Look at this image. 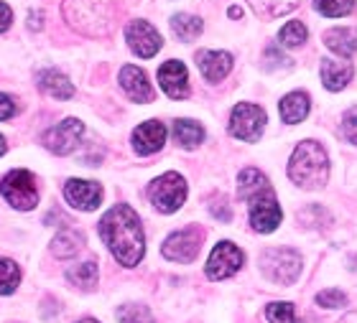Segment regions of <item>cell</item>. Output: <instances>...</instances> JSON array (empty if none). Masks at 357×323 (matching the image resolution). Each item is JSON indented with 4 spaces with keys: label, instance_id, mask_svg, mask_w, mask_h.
I'll return each instance as SVG.
<instances>
[{
    "label": "cell",
    "instance_id": "obj_7",
    "mask_svg": "<svg viewBox=\"0 0 357 323\" xmlns=\"http://www.w3.org/2000/svg\"><path fill=\"white\" fill-rule=\"evenodd\" d=\"M263 127H266V112L258 104H250V102L235 104L230 118V132L235 138L245 140V143H255L263 135Z\"/></svg>",
    "mask_w": 357,
    "mask_h": 323
},
{
    "label": "cell",
    "instance_id": "obj_21",
    "mask_svg": "<svg viewBox=\"0 0 357 323\" xmlns=\"http://www.w3.org/2000/svg\"><path fill=\"white\" fill-rule=\"evenodd\" d=\"M38 87L44 89V92H49L54 100H69V97L75 95L72 81L61 72H56V69H46V72L38 74Z\"/></svg>",
    "mask_w": 357,
    "mask_h": 323
},
{
    "label": "cell",
    "instance_id": "obj_25",
    "mask_svg": "<svg viewBox=\"0 0 357 323\" xmlns=\"http://www.w3.org/2000/svg\"><path fill=\"white\" fill-rule=\"evenodd\" d=\"M248 6L253 8L261 18H278L296 8V0H248Z\"/></svg>",
    "mask_w": 357,
    "mask_h": 323
},
{
    "label": "cell",
    "instance_id": "obj_2",
    "mask_svg": "<svg viewBox=\"0 0 357 323\" xmlns=\"http://www.w3.org/2000/svg\"><path fill=\"white\" fill-rule=\"evenodd\" d=\"M289 178L301 189H321L329 181V158L314 140L298 143L289 163Z\"/></svg>",
    "mask_w": 357,
    "mask_h": 323
},
{
    "label": "cell",
    "instance_id": "obj_30",
    "mask_svg": "<svg viewBox=\"0 0 357 323\" xmlns=\"http://www.w3.org/2000/svg\"><path fill=\"white\" fill-rule=\"evenodd\" d=\"M266 318L271 323H304L296 318V310H294V303H271L266 308Z\"/></svg>",
    "mask_w": 357,
    "mask_h": 323
},
{
    "label": "cell",
    "instance_id": "obj_12",
    "mask_svg": "<svg viewBox=\"0 0 357 323\" xmlns=\"http://www.w3.org/2000/svg\"><path fill=\"white\" fill-rule=\"evenodd\" d=\"M281 206H278L273 194H263V196L250 201V227L255 232H261V235L273 232L281 224Z\"/></svg>",
    "mask_w": 357,
    "mask_h": 323
},
{
    "label": "cell",
    "instance_id": "obj_24",
    "mask_svg": "<svg viewBox=\"0 0 357 323\" xmlns=\"http://www.w3.org/2000/svg\"><path fill=\"white\" fill-rule=\"evenodd\" d=\"M174 138L178 145L184 148H197L204 140V127L194 120H176L174 123Z\"/></svg>",
    "mask_w": 357,
    "mask_h": 323
},
{
    "label": "cell",
    "instance_id": "obj_28",
    "mask_svg": "<svg viewBox=\"0 0 357 323\" xmlns=\"http://www.w3.org/2000/svg\"><path fill=\"white\" fill-rule=\"evenodd\" d=\"M21 283V267L8 258H0V295H10Z\"/></svg>",
    "mask_w": 357,
    "mask_h": 323
},
{
    "label": "cell",
    "instance_id": "obj_32",
    "mask_svg": "<svg viewBox=\"0 0 357 323\" xmlns=\"http://www.w3.org/2000/svg\"><path fill=\"white\" fill-rule=\"evenodd\" d=\"M314 6L327 18H340V15H347L355 8V0H314Z\"/></svg>",
    "mask_w": 357,
    "mask_h": 323
},
{
    "label": "cell",
    "instance_id": "obj_5",
    "mask_svg": "<svg viewBox=\"0 0 357 323\" xmlns=\"http://www.w3.org/2000/svg\"><path fill=\"white\" fill-rule=\"evenodd\" d=\"M0 194L13 209L29 212L38 204V186L36 178L29 171H10L3 181H0Z\"/></svg>",
    "mask_w": 357,
    "mask_h": 323
},
{
    "label": "cell",
    "instance_id": "obj_8",
    "mask_svg": "<svg viewBox=\"0 0 357 323\" xmlns=\"http://www.w3.org/2000/svg\"><path fill=\"white\" fill-rule=\"evenodd\" d=\"M243 262H245V255H243L240 247H235L232 242H220L207 260V278L209 280L230 278V275H235L243 267Z\"/></svg>",
    "mask_w": 357,
    "mask_h": 323
},
{
    "label": "cell",
    "instance_id": "obj_13",
    "mask_svg": "<svg viewBox=\"0 0 357 323\" xmlns=\"http://www.w3.org/2000/svg\"><path fill=\"white\" fill-rule=\"evenodd\" d=\"M64 198L75 209L82 212H95L100 201H102V186L95 181H82V178H69L64 186Z\"/></svg>",
    "mask_w": 357,
    "mask_h": 323
},
{
    "label": "cell",
    "instance_id": "obj_33",
    "mask_svg": "<svg viewBox=\"0 0 357 323\" xmlns=\"http://www.w3.org/2000/svg\"><path fill=\"white\" fill-rule=\"evenodd\" d=\"M317 306H321V308H344L347 306V295L342 290H321L317 295Z\"/></svg>",
    "mask_w": 357,
    "mask_h": 323
},
{
    "label": "cell",
    "instance_id": "obj_27",
    "mask_svg": "<svg viewBox=\"0 0 357 323\" xmlns=\"http://www.w3.org/2000/svg\"><path fill=\"white\" fill-rule=\"evenodd\" d=\"M67 280L72 285H79L84 290H92L97 285V262H82L67 270Z\"/></svg>",
    "mask_w": 357,
    "mask_h": 323
},
{
    "label": "cell",
    "instance_id": "obj_37",
    "mask_svg": "<svg viewBox=\"0 0 357 323\" xmlns=\"http://www.w3.org/2000/svg\"><path fill=\"white\" fill-rule=\"evenodd\" d=\"M227 13H230V18H240V15H243V10H240V8H230Z\"/></svg>",
    "mask_w": 357,
    "mask_h": 323
},
{
    "label": "cell",
    "instance_id": "obj_22",
    "mask_svg": "<svg viewBox=\"0 0 357 323\" xmlns=\"http://www.w3.org/2000/svg\"><path fill=\"white\" fill-rule=\"evenodd\" d=\"M324 44L335 54L350 59L352 54H357V31L355 29H335L324 33Z\"/></svg>",
    "mask_w": 357,
    "mask_h": 323
},
{
    "label": "cell",
    "instance_id": "obj_36",
    "mask_svg": "<svg viewBox=\"0 0 357 323\" xmlns=\"http://www.w3.org/2000/svg\"><path fill=\"white\" fill-rule=\"evenodd\" d=\"M10 18H13L10 8H8L6 3H0V31H6L8 26H10Z\"/></svg>",
    "mask_w": 357,
    "mask_h": 323
},
{
    "label": "cell",
    "instance_id": "obj_40",
    "mask_svg": "<svg viewBox=\"0 0 357 323\" xmlns=\"http://www.w3.org/2000/svg\"><path fill=\"white\" fill-rule=\"evenodd\" d=\"M77 323H100V321H95V318H82V321H77Z\"/></svg>",
    "mask_w": 357,
    "mask_h": 323
},
{
    "label": "cell",
    "instance_id": "obj_16",
    "mask_svg": "<svg viewBox=\"0 0 357 323\" xmlns=\"http://www.w3.org/2000/svg\"><path fill=\"white\" fill-rule=\"evenodd\" d=\"M166 143V127L158 120H149L133 130V148L138 155H151L161 150Z\"/></svg>",
    "mask_w": 357,
    "mask_h": 323
},
{
    "label": "cell",
    "instance_id": "obj_29",
    "mask_svg": "<svg viewBox=\"0 0 357 323\" xmlns=\"http://www.w3.org/2000/svg\"><path fill=\"white\" fill-rule=\"evenodd\" d=\"M118 321L120 323H153L149 306H141V303H128L118 310Z\"/></svg>",
    "mask_w": 357,
    "mask_h": 323
},
{
    "label": "cell",
    "instance_id": "obj_31",
    "mask_svg": "<svg viewBox=\"0 0 357 323\" xmlns=\"http://www.w3.org/2000/svg\"><path fill=\"white\" fill-rule=\"evenodd\" d=\"M278 41H281L283 46H289V49L301 46L306 41V26L301 21L286 23V26L281 29V33H278Z\"/></svg>",
    "mask_w": 357,
    "mask_h": 323
},
{
    "label": "cell",
    "instance_id": "obj_1",
    "mask_svg": "<svg viewBox=\"0 0 357 323\" xmlns=\"http://www.w3.org/2000/svg\"><path fill=\"white\" fill-rule=\"evenodd\" d=\"M100 235L110 247L112 258L126 267H135L146 252V237L138 214L128 204L112 206L100 221Z\"/></svg>",
    "mask_w": 357,
    "mask_h": 323
},
{
    "label": "cell",
    "instance_id": "obj_38",
    "mask_svg": "<svg viewBox=\"0 0 357 323\" xmlns=\"http://www.w3.org/2000/svg\"><path fill=\"white\" fill-rule=\"evenodd\" d=\"M31 29H38V13H31Z\"/></svg>",
    "mask_w": 357,
    "mask_h": 323
},
{
    "label": "cell",
    "instance_id": "obj_18",
    "mask_svg": "<svg viewBox=\"0 0 357 323\" xmlns=\"http://www.w3.org/2000/svg\"><path fill=\"white\" fill-rule=\"evenodd\" d=\"M352 74H355V66L350 61H335V59L321 61V81H324V87L329 92H342L350 84Z\"/></svg>",
    "mask_w": 357,
    "mask_h": 323
},
{
    "label": "cell",
    "instance_id": "obj_14",
    "mask_svg": "<svg viewBox=\"0 0 357 323\" xmlns=\"http://www.w3.org/2000/svg\"><path fill=\"white\" fill-rule=\"evenodd\" d=\"M158 81H161V89L172 100H186L189 97V74H186V66L181 61H166L158 69Z\"/></svg>",
    "mask_w": 357,
    "mask_h": 323
},
{
    "label": "cell",
    "instance_id": "obj_6",
    "mask_svg": "<svg viewBox=\"0 0 357 323\" xmlns=\"http://www.w3.org/2000/svg\"><path fill=\"white\" fill-rule=\"evenodd\" d=\"M149 198L158 212L174 214L176 209H181V204L186 201L184 176H178V173H174V171H169V173H164V176H158L156 181L149 186Z\"/></svg>",
    "mask_w": 357,
    "mask_h": 323
},
{
    "label": "cell",
    "instance_id": "obj_15",
    "mask_svg": "<svg viewBox=\"0 0 357 323\" xmlns=\"http://www.w3.org/2000/svg\"><path fill=\"white\" fill-rule=\"evenodd\" d=\"M120 87L126 89V95L133 100V102H153V87H151L149 77L143 69L138 66H123L120 69Z\"/></svg>",
    "mask_w": 357,
    "mask_h": 323
},
{
    "label": "cell",
    "instance_id": "obj_9",
    "mask_svg": "<svg viewBox=\"0 0 357 323\" xmlns=\"http://www.w3.org/2000/svg\"><path fill=\"white\" fill-rule=\"evenodd\" d=\"M82 135H84V125L79 120H75V118L61 120L59 125H54L52 130H46L44 145L56 155H69L72 150H77Z\"/></svg>",
    "mask_w": 357,
    "mask_h": 323
},
{
    "label": "cell",
    "instance_id": "obj_10",
    "mask_svg": "<svg viewBox=\"0 0 357 323\" xmlns=\"http://www.w3.org/2000/svg\"><path fill=\"white\" fill-rule=\"evenodd\" d=\"M199 247H202V232L194 227V229L174 232L164 242L161 252H164V258L172 260V262H192V260L197 258Z\"/></svg>",
    "mask_w": 357,
    "mask_h": 323
},
{
    "label": "cell",
    "instance_id": "obj_35",
    "mask_svg": "<svg viewBox=\"0 0 357 323\" xmlns=\"http://www.w3.org/2000/svg\"><path fill=\"white\" fill-rule=\"evenodd\" d=\"M15 110H18V107H15L13 100L0 92V120H10L15 115Z\"/></svg>",
    "mask_w": 357,
    "mask_h": 323
},
{
    "label": "cell",
    "instance_id": "obj_11",
    "mask_svg": "<svg viewBox=\"0 0 357 323\" xmlns=\"http://www.w3.org/2000/svg\"><path fill=\"white\" fill-rule=\"evenodd\" d=\"M126 38H128V46L133 49L135 56H143V59L156 56L158 49L164 46V41H161V36H158V31L146 21L130 23V26L126 29Z\"/></svg>",
    "mask_w": 357,
    "mask_h": 323
},
{
    "label": "cell",
    "instance_id": "obj_4",
    "mask_svg": "<svg viewBox=\"0 0 357 323\" xmlns=\"http://www.w3.org/2000/svg\"><path fill=\"white\" fill-rule=\"evenodd\" d=\"M261 267L266 272V278L275 285H294L298 272H301V255L291 247H273V250L263 252Z\"/></svg>",
    "mask_w": 357,
    "mask_h": 323
},
{
    "label": "cell",
    "instance_id": "obj_3",
    "mask_svg": "<svg viewBox=\"0 0 357 323\" xmlns=\"http://www.w3.org/2000/svg\"><path fill=\"white\" fill-rule=\"evenodd\" d=\"M64 18L69 26L87 36H105L112 29V13L107 0H67Z\"/></svg>",
    "mask_w": 357,
    "mask_h": 323
},
{
    "label": "cell",
    "instance_id": "obj_17",
    "mask_svg": "<svg viewBox=\"0 0 357 323\" xmlns=\"http://www.w3.org/2000/svg\"><path fill=\"white\" fill-rule=\"evenodd\" d=\"M197 66L207 81H222L232 69V54L227 52H199Z\"/></svg>",
    "mask_w": 357,
    "mask_h": 323
},
{
    "label": "cell",
    "instance_id": "obj_26",
    "mask_svg": "<svg viewBox=\"0 0 357 323\" xmlns=\"http://www.w3.org/2000/svg\"><path fill=\"white\" fill-rule=\"evenodd\" d=\"M172 29H174V33L181 38V41H192V38H197L202 33L204 23H202L197 15L178 13V15H174V18H172Z\"/></svg>",
    "mask_w": 357,
    "mask_h": 323
},
{
    "label": "cell",
    "instance_id": "obj_19",
    "mask_svg": "<svg viewBox=\"0 0 357 323\" xmlns=\"http://www.w3.org/2000/svg\"><path fill=\"white\" fill-rule=\"evenodd\" d=\"M238 194H240V198L253 201V198L263 196V194H273V191H271V184H268V178L263 176L261 171L245 168L238 178Z\"/></svg>",
    "mask_w": 357,
    "mask_h": 323
},
{
    "label": "cell",
    "instance_id": "obj_34",
    "mask_svg": "<svg viewBox=\"0 0 357 323\" xmlns=\"http://www.w3.org/2000/svg\"><path fill=\"white\" fill-rule=\"evenodd\" d=\"M342 132H344V138L350 140V143H357V104L344 112V118H342Z\"/></svg>",
    "mask_w": 357,
    "mask_h": 323
},
{
    "label": "cell",
    "instance_id": "obj_23",
    "mask_svg": "<svg viewBox=\"0 0 357 323\" xmlns=\"http://www.w3.org/2000/svg\"><path fill=\"white\" fill-rule=\"evenodd\" d=\"M82 244H84L82 232H77L75 227H64L52 239V252L56 258H75L77 252L82 250Z\"/></svg>",
    "mask_w": 357,
    "mask_h": 323
},
{
    "label": "cell",
    "instance_id": "obj_20",
    "mask_svg": "<svg viewBox=\"0 0 357 323\" xmlns=\"http://www.w3.org/2000/svg\"><path fill=\"white\" fill-rule=\"evenodd\" d=\"M312 110V102H309V95L306 92H291L281 100V118L283 123H291V125H296L301 120L309 115Z\"/></svg>",
    "mask_w": 357,
    "mask_h": 323
},
{
    "label": "cell",
    "instance_id": "obj_39",
    "mask_svg": "<svg viewBox=\"0 0 357 323\" xmlns=\"http://www.w3.org/2000/svg\"><path fill=\"white\" fill-rule=\"evenodd\" d=\"M6 153V140H3V135H0V155Z\"/></svg>",
    "mask_w": 357,
    "mask_h": 323
}]
</instances>
